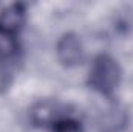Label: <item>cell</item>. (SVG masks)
Segmentation results:
<instances>
[{"instance_id": "cell-1", "label": "cell", "mask_w": 133, "mask_h": 132, "mask_svg": "<svg viewBox=\"0 0 133 132\" xmlns=\"http://www.w3.org/2000/svg\"><path fill=\"white\" fill-rule=\"evenodd\" d=\"M121 67L116 59L108 55H99L95 58L88 73L90 87L101 95L110 97L121 82Z\"/></svg>"}, {"instance_id": "cell-2", "label": "cell", "mask_w": 133, "mask_h": 132, "mask_svg": "<svg viewBox=\"0 0 133 132\" xmlns=\"http://www.w3.org/2000/svg\"><path fill=\"white\" fill-rule=\"evenodd\" d=\"M65 117H68L66 107L54 99H40L30 110V120L34 126H54Z\"/></svg>"}, {"instance_id": "cell-3", "label": "cell", "mask_w": 133, "mask_h": 132, "mask_svg": "<svg viewBox=\"0 0 133 132\" xmlns=\"http://www.w3.org/2000/svg\"><path fill=\"white\" fill-rule=\"evenodd\" d=\"M57 58L65 67H76L84 61V45L74 33L64 34L56 47Z\"/></svg>"}, {"instance_id": "cell-4", "label": "cell", "mask_w": 133, "mask_h": 132, "mask_svg": "<svg viewBox=\"0 0 133 132\" xmlns=\"http://www.w3.org/2000/svg\"><path fill=\"white\" fill-rule=\"evenodd\" d=\"M26 17L25 6L14 3L0 11V36L2 37H16V34L23 28Z\"/></svg>"}, {"instance_id": "cell-5", "label": "cell", "mask_w": 133, "mask_h": 132, "mask_svg": "<svg viewBox=\"0 0 133 132\" xmlns=\"http://www.w3.org/2000/svg\"><path fill=\"white\" fill-rule=\"evenodd\" d=\"M124 121H125L124 113L119 112L118 109H111V110H108L107 115H102L99 124H101V128H102V132L104 131L105 132H115V131H118L119 126L124 124Z\"/></svg>"}, {"instance_id": "cell-6", "label": "cell", "mask_w": 133, "mask_h": 132, "mask_svg": "<svg viewBox=\"0 0 133 132\" xmlns=\"http://www.w3.org/2000/svg\"><path fill=\"white\" fill-rule=\"evenodd\" d=\"M53 132H84V128L74 118L65 117L53 126Z\"/></svg>"}]
</instances>
